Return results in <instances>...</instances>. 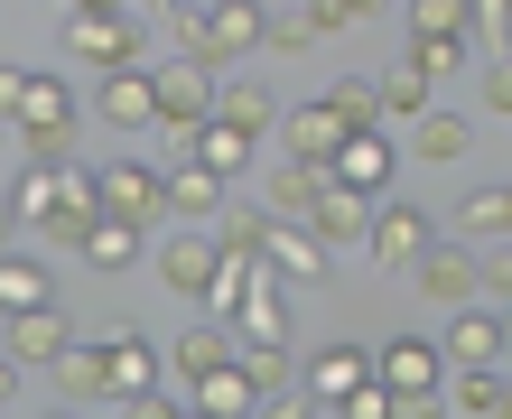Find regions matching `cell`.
Here are the masks:
<instances>
[{"instance_id": "cell-1", "label": "cell", "mask_w": 512, "mask_h": 419, "mask_svg": "<svg viewBox=\"0 0 512 419\" xmlns=\"http://www.w3.org/2000/svg\"><path fill=\"white\" fill-rule=\"evenodd\" d=\"M177 47H187L196 66L233 75L243 56L270 47V10H261V0H187V10H177Z\"/></svg>"}, {"instance_id": "cell-2", "label": "cell", "mask_w": 512, "mask_h": 419, "mask_svg": "<svg viewBox=\"0 0 512 419\" xmlns=\"http://www.w3.org/2000/svg\"><path fill=\"white\" fill-rule=\"evenodd\" d=\"M56 47L75 56V66H149V19L140 10H112V0H66V19H56Z\"/></svg>"}, {"instance_id": "cell-3", "label": "cell", "mask_w": 512, "mask_h": 419, "mask_svg": "<svg viewBox=\"0 0 512 419\" xmlns=\"http://www.w3.org/2000/svg\"><path fill=\"white\" fill-rule=\"evenodd\" d=\"M159 75V131H168V159H187V140L215 122V66H196V56H177V66H149Z\"/></svg>"}, {"instance_id": "cell-4", "label": "cell", "mask_w": 512, "mask_h": 419, "mask_svg": "<svg viewBox=\"0 0 512 419\" xmlns=\"http://www.w3.org/2000/svg\"><path fill=\"white\" fill-rule=\"evenodd\" d=\"M75 122H84V103H75V84L66 75H38L28 84V103H19V159H66L75 149Z\"/></svg>"}, {"instance_id": "cell-5", "label": "cell", "mask_w": 512, "mask_h": 419, "mask_svg": "<svg viewBox=\"0 0 512 419\" xmlns=\"http://www.w3.org/2000/svg\"><path fill=\"white\" fill-rule=\"evenodd\" d=\"M429 243H438V215H429V205H410V196H382L373 205V243H364L373 271H410Z\"/></svg>"}, {"instance_id": "cell-6", "label": "cell", "mask_w": 512, "mask_h": 419, "mask_svg": "<svg viewBox=\"0 0 512 419\" xmlns=\"http://www.w3.org/2000/svg\"><path fill=\"white\" fill-rule=\"evenodd\" d=\"M94 177H103V215H122V224H159L168 215V168L140 159V149L131 159H103Z\"/></svg>"}, {"instance_id": "cell-7", "label": "cell", "mask_w": 512, "mask_h": 419, "mask_svg": "<svg viewBox=\"0 0 512 419\" xmlns=\"http://www.w3.org/2000/svg\"><path fill=\"white\" fill-rule=\"evenodd\" d=\"M410 271H419V298H438V308H466V298H485V252L457 243V233H438V243L410 261Z\"/></svg>"}, {"instance_id": "cell-8", "label": "cell", "mask_w": 512, "mask_h": 419, "mask_svg": "<svg viewBox=\"0 0 512 419\" xmlns=\"http://www.w3.org/2000/svg\"><path fill=\"white\" fill-rule=\"evenodd\" d=\"M373 373L401 401H438L447 392V345L438 336H391V345H373Z\"/></svg>"}, {"instance_id": "cell-9", "label": "cell", "mask_w": 512, "mask_h": 419, "mask_svg": "<svg viewBox=\"0 0 512 419\" xmlns=\"http://www.w3.org/2000/svg\"><path fill=\"white\" fill-rule=\"evenodd\" d=\"M261 261H270L289 289H317L326 271H336V243H326L308 215H280V224H270V243H261Z\"/></svg>"}, {"instance_id": "cell-10", "label": "cell", "mask_w": 512, "mask_h": 419, "mask_svg": "<svg viewBox=\"0 0 512 419\" xmlns=\"http://www.w3.org/2000/svg\"><path fill=\"white\" fill-rule=\"evenodd\" d=\"M447 373H475V364H503V308H494V298H466V308H447Z\"/></svg>"}, {"instance_id": "cell-11", "label": "cell", "mask_w": 512, "mask_h": 419, "mask_svg": "<svg viewBox=\"0 0 512 419\" xmlns=\"http://www.w3.org/2000/svg\"><path fill=\"white\" fill-rule=\"evenodd\" d=\"M224 326L243 336V354H289V336H298V298H289V280L252 289V298H243V308H233Z\"/></svg>"}, {"instance_id": "cell-12", "label": "cell", "mask_w": 512, "mask_h": 419, "mask_svg": "<svg viewBox=\"0 0 512 419\" xmlns=\"http://www.w3.org/2000/svg\"><path fill=\"white\" fill-rule=\"evenodd\" d=\"M215 271H224V243H215V233H168V243H159V280L177 289V298H196V308H205V298H215Z\"/></svg>"}, {"instance_id": "cell-13", "label": "cell", "mask_w": 512, "mask_h": 419, "mask_svg": "<svg viewBox=\"0 0 512 419\" xmlns=\"http://www.w3.org/2000/svg\"><path fill=\"white\" fill-rule=\"evenodd\" d=\"M94 112H103V122L112 131H159V75H149V66H112L103 84H94Z\"/></svg>"}, {"instance_id": "cell-14", "label": "cell", "mask_w": 512, "mask_h": 419, "mask_svg": "<svg viewBox=\"0 0 512 419\" xmlns=\"http://www.w3.org/2000/svg\"><path fill=\"white\" fill-rule=\"evenodd\" d=\"M391 168H401V149L382 140V122H373V131H345V149L326 159L336 187H364V196H391Z\"/></svg>"}, {"instance_id": "cell-15", "label": "cell", "mask_w": 512, "mask_h": 419, "mask_svg": "<svg viewBox=\"0 0 512 419\" xmlns=\"http://www.w3.org/2000/svg\"><path fill=\"white\" fill-rule=\"evenodd\" d=\"M233 205V177H215L205 159H168V215L177 224H215Z\"/></svg>"}, {"instance_id": "cell-16", "label": "cell", "mask_w": 512, "mask_h": 419, "mask_svg": "<svg viewBox=\"0 0 512 419\" xmlns=\"http://www.w3.org/2000/svg\"><path fill=\"white\" fill-rule=\"evenodd\" d=\"M0 326H10V336H0V345H10V354H19V364H28V373H47V364H56V354H66V345H75V317H66V308H56V298H47V308H28V317H0Z\"/></svg>"}, {"instance_id": "cell-17", "label": "cell", "mask_w": 512, "mask_h": 419, "mask_svg": "<svg viewBox=\"0 0 512 419\" xmlns=\"http://www.w3.org/2000/svg\"><path fill=\"white\" fill-rule=\"evenodd\" d=\"M373 205H382V196H364V187H326V196L308 205V224H317L336 252H364V243H373Z\"/></svg>"}, {"instance_id": "cell-18", "label": "cell", "mask_w": 512, "mask_h": 419, "mask_svg": "<svg viewBox=\"0 0 512 419\" xmlns=\"http://www.w3.org/2000/svg\"><path fill=\"white\" fill-rule=\"evenodd\" d=\"M47 382H56V401H75V410H94V401H122V392H112V364H103V345H66V354H56V364H47Z\"/></svg>"}, {"instance_id": "cell-19", "label": "cell", "mask_w": 512, "mask_h": 419, "mask_svg": "<svg viewBox=\"0 0 512 419\" xmlns=\"http://www.w3.org/2000/svg\"><path fill=\"white\" fill-rule=\"evenodd\" d=\"M298 382H308V392H317L326 410H336V401L354 392V382H373V354L354 345V336H336V345H317V354H308V373H298Z\"/></svg>"}, {"instance_id": "cell-20", "label": "cell", "mask_w": 512, "mask_h": 419, "mask_svg": "<svg viewBox=\"0 0 512 419\" xmlns=\"http://www.w3.org/2000/svg\"><path fill=\"white\" fill-rule=\"evenodd\" d=\"M336 187V177H326V159H270V177H261V205L270 215H308V205Z\"/></svg>"}, {"instance_id": "cell-21", "label": "cell", "mask_w": 512, "mask_h": 419, "mask_svg": "<svg viewBox=\"0 0 512 419\" xmlns=\"http://www.w3.org/2000/svg\"><path fill=\"white\" fill-rule=\"evenodd\" d=\"M466 149H475V122H466V112H419V122H410V159L419 168H457Z\"/></svg>"}, {"instance_id": "cell-22", "label": "cell", "mask_w": 512, "mask_h": 419, "mask_svg": "<svg viewBox=\"0 0 512 419\" xmlns=\"http://www.w3.org/2000/svg\"><path fill=\"white\" fill-rule=\"evenodd\" d=\"M187 392H196V410H205V419H252V410H261V382H252V364H243V354H233L224 373L187 382Z\"/></svg>"}, {"instance_id": "cell-23", "label": "cell", "mask_w": 512, "mask_h": 419, "mask_svg": "<svg viewBox=\"0 0 512 419\" xmlns=\"http://www.w3.org/2000/svg\"><path fill=\"white\" fill-rule=\"evenodd\" d=\"M56 298V271L38 252H0V317H28V308H47Z\"/></svg>"}, {"instance_id": "cell-24", "label": "cell", "mask_w": 512, "mask_h": 419, "mask_svg": "<svg viewBox=\"0 0 512 419\" xmlns=\"http://www.w3.org/2000/svg\"><path fill=\"white\" fill-rule=\"evenodd\" d=\"M233 354H243V336H233V326L215 317V326H187V336H177V345H168V364H177V373H187V382H205V373H224V364H233Z\"/></svg>"}, {"instance_id": "cell-25", "label": "cell", "mask_w": 512, "mask_h": 419, "mask_svg": "<svg viewBox=\"0 0 512 419\" xmlns=\"http://www.w3.org/2000/svg\"><path fill=\"white\" fill-rule=\"evenodd\" d=\"M215 122H233V131H252V140H261L270 122H280V103H270V84H261V75H224V84H215Z\"/></svg>"}, {"instance_id": "cell-26", "label": "cell", "mask_w": 512, "mask_h": 419, "mask_svg": "<svg viewBox=\"0 0 512 419\" xmlns=\"http://www.w3.org/2000/svg\"><path fill=\"white\" fill-rule=\"evenodd\" d=\"M447 233H457V243H475V252L503 243V233H512V187H475L457 215H447Z\"/></svg>"}, {"instance_id": "cell-27", "label": "cell", "mask_w": 512, "mask_h": 419, "mask_svg": "<svg viewBox=\"0 0 512 419\" xmlns=\"http://www.w3.org/2000/svg\"><path fill=\"white\" fill-rule=\"evenodd\" d=\"M103 364H112V392L140 401V392H159V364H168V354L149 345V336H112V345H103Z\"/></svg>"}, {"instance_id": "cell-28", "label": "cell", "mask_w": 512, "mask_h": 419, "mask_svg": "<svg viewBox=\"0 0 512 419\" xmlns=\"http://www.w3.org/2000/svg\"><path fill=\"white\" fill-rule=\"evenodd\" d=\"M84 271H140V224H122V215H103L94 233H84Z\"/></svg>"}, {"instance_id": "cell-29", "label": "cell", "mask_w": 512, "mask_h": 419, "mask_svg": "<svg viewBox=\"0 0 512 419\" xmlns=\"http://www.w3.org/2000/svg\"><path fill=\"white\" fill-rule=\"evenodd\" d=\"M270 280H280V271H270L261 252H224V271H215V298H205V308H215V317H233V308H243L252 289H270Z\"/></svg>"}, {"instance_id": "cell-30", "label": "cell", "mask_w": 512, "mask_h": 419, "mask_svg": "<svg viewBox=\"0 0 512 419\" xmlns=\"http://www.w3.org/2000/svg\"><path fill=\"white\" fill-rule=\"evenodd\" d=\"M336 149H345V122L326 103H298L289 112V159H336Z\"/></svg>"}, {"instance_id": "cell-31", "label": "cell", "mask_w": 512, "mask_h": 419, "mask_svg": "<svg viewBox=\"0 0 512 419\" xmlns=\"http://www.w3.org/2000/svg\"><path fill=\"white\" fill-rule=\"evenodd\" d=\"M373 84H382V112H391V122H419V112H438V84L419 75L410 56H401L391 75H373Z\"/></svg>"}, {"instance_id": "cell-32", "label": "cell", "mask_w": 512, "mask_h": 419, "mask_svg": "<svg viewBox=\"0 0 512 419\" xmlns=\"http://www.w3.org/2000/svg\"><path fill=\"white\" fill-rule=\"evenodd\" d=\"M317 103L336 112L345 131H373V122H382V84H373V75H336V84H326Z\"/></svg>"}, {"instance_id": "cell-33", "label": "cell", "mask_w": 512, "mask_h": 419, "mask_svg": "<svg viewBox=\"0 0 512 419\" xmlns=\"http://www.w3.org/2000/svg\"><path fill=\"white\" fill-rule=\"evenodd\" d=\"M187 159H205L215 177H243V168H252V131H233V122H205V131L187 140Z\"/></svg>"}, {"instance_id": "cell-34", "label": "cell", "mask_w": 512, "mask_h": 419, "mask_svg": "<svg viewBox=\"0 0 512 419\" xmlns=\"http://www.w3.org/2000/svg\"><path fill=\"white\" fill-rule=\"evenodd\" d=\"M447 410H457V419H494V410H503V364L447 373Z\"/></svg>"}, {"instance_id": "cell-35", "label": "cell", "mask_w": 512, "mask_h": 419, "mask_svg": "<svg viewBox=\"0 0 512 419\" xmlns=\"http://www.w3.org/2000/svg\"><path fill=\"white\" fill-rule=\"evenodd\" d=\"M270 224H280L270 205H243V196H233L224 215H215V243H224V252H261V243H270Z\"/></svg>"}, {"instance_id": "cell-36", "label": "cell", "mask_w": 512, "mask_h": 419, "mask_svg": "<svg viewBox=\"0 0 512 419\" xmlns=\"http://www.w3.org/2000/svg\"><path fill=\"white\" fill-rule=\"evenodd\" d=\"M410 38H475V0H410Z\"/></svg>"}, {"instance_id": "cell-37", "label": "cell", "mask_w": 512, "mask_h": 419, "mask_svg": "<svg viewBox=\"0 0 512 419\" xmlns=\"http://www.w3.org/2000/svg\"><path fill=\"white\" fill-rule=\"evenodd\" d=\"M336 419H401V392H391V382L373 373V382H354V392L336 401Z\"/></svg>"}, {"instance_id": "cell-38", "label": "cell", "mask_w": 512, "mask_h": 419, "mask_svg": "<svg viewBox=\"0 0 512 419\" xmlns=\"http://www.w3.org/2000/svg\"><path fill=\"white\" fill-rule=\"evenodd\" d=\"M466 47H475V38H410V66L438 84V75H457V66H466Z\"/></svg>"}, {"instance_id": "cell-39", "label": "cell", "mask_w": 512, "mask_h": 419, "mask_svg": "<svg viewBox=\"0 0 512 419\" xmlns=\"http://www.w3.org/2000/svg\"><path fill=\"white\" fill-rule=\"evenodd\" d=\"M382 10V0H308V19H317V38H345V28H364Z\"/></svg>"}, {"instance_id": "cell-40", "label": "cell", "mask_w": 512, "mask_h": 419, "mask_svg": "<svg viewBox=\"0 0 512 419\" xmlns=\"http://www.w3.org/2000/svg\"><path fill=\"white\" fill-rule=\"evenodd\" d=\"M252 419H326V401L308 392V382H289V392H261V410Z\"/></svg>"}, {"instance_id": "cell-41", "label": "cell", "mask_w": 512, "mask_h": 419, "mask_svg": "<svg viewBox=\"0 0 512 419\" xmlns=\"http://www.w3.org/2000/svg\"><path fill=\"white\" fill-rule=\"evenodd\" d=\"M308 47H317V19H308V10L270 19V56H308Z\"/></svg>"}, {"instance_id": "cell-42", "label": "cell", "mask_w": 512, "mask_h": 419, "mask_svg": "<svg viewBox=\"0 0 512 419\" xmlns=\"http://www.w3.org/2000/svg\"><path fill=\"white\" fill-rule=\"evenodd\" d=\"M475 47H503L512 56V0H475Z\"/></svg>"}, {"instance_id": "cell-43", "label": "cell", "mask_w": 512, "mask_h": 419, "mask_svg": "<svg viewBox=\"0 0 512 419\" xmlns=\"http://www.w3.org/2000/svg\"><path fill=\"white\" fill-rule=\"evenodd\" d=\"M485 298H494V308H512V233L485 252Z\"/></svg>"}, {"instance_id": "cell-44", "label": "cell", "mask_w": 512, "mask_h": 419, "mask_svg": "<svg viewBox=\"0 0 512 419\" xmlns=\"http://www.w3.org/2000/svg\"><path fill=\"white\" fill-rule=\"evenodd\" d=\"M28 84H38V66H0V122H19V103H28Z\"/></svg>"}, {"instance_id": "cell-45", "label": "cell", "mask_w": 512, "mask_h": 419, "mask_svg": "<svg viewBox=\"0 0 512 419\" xmlns=\"http://www.w3.org/2000/svg\"><path fill=\"white\" fill-rule=\"evenodd\" d=\"M243 364H252L261 392H289V382H298V373H289V354H243Z\"/></svg>"}, {"instance_id": "cell-46", "label": "cell", "mask_w": 512, "mask_h": 419, "mask_svg": "<svg viewBox=\"0 0 512 419\" xmlns=\"http://www.w3.org/2000/svg\"><path fill=\"white\" fill-rule=\"evenodd\" d=\"M485 112H503V122H512V56H494V75H485Z\"/></svg>"}, {"instance_id": "cell-47", "label": "cell", "mask_w": 512, "mask_h": 419, "mask_svg": "<svg viewBox=\"0 0 512 419\" xmlns=\"http://www.w3.org/2000/svg\"><path fill=\"white\" fill-rule=\"evenodd\" d=\"M19 373H28V364H19V354H10V345H0V410H10V401H19Z\"/></svg>"}, {"instance_id": "cell-48", "label": "cell", "mask_w": 512, "mask_h": 419, "mask_svg": "<svg viewBox=\"0 0 512 419\" xmlns=\"http://www.w3.org/2000/svg\"><path fill=\"white\" fill-rule=\"evenodd\" d=\"M10 233H19V215H10V196H0V252H10Z\"/></svg>"}, {"instance_id": "cell-49", "label": "cell", "mask_w": 512, "mask_h": 419, "mask_svg": "<svg viewBox=\"0 0 512 419\" xmlns=\"http://www.w3.org/2000/svg\"><path fill=\"white\" fill-rule=\"evenodd\" d=\"M47 419H84V410H75V401H56V410H47Z\"/></svg>"}, {"instance_id": "cell-50", "label": "cell", "mask_w": 512, "mask_h": 419, "mask_svg": "<svg viewBox=\"0 0 512 419\" xmlns=\"http://www.w3.org/2000/svg\"><path fill=\"white\" fill-rule=\"evenodd\" d=\"M0 149H19V131H10V122H0Z\"/></svg>"}, {"instance_id": "cell-51", "label": "cell", "mask_w": 512, "mask_h": 419, "mask_svg": "<svg viewBox=\"0 0 512 419\" xmlns=\"http://www.w3.org/2000/svg\"><path fill=\"white\" fill-rule=\"evenodd\" d=\"M503 345H512V308H503ZM503 364H512V354H503Z\"/></svg>"}, {"instance_id": "cell-52", "label": "cell", "mask_w": 512, "mask_h": 419, "mask_svg": "<svg viewBox=\"0 0 512 419\" xmlns=\"http://www.w3.org/2000/svg\"><path fill=\"white\" fill-rule=\"evenodd\" d=\"M494 419H512V382H503V410H494Z\"/></svg>"}, {"instance_id": "cell-53", "label": "cell", "mask_w": 512, "mask_h": 419, "mask_svg": "<svg viewBox=\"0 0 512 419\" xmlns=\"http://www.w3.org/2000/svg\"><path fill=\"white\" fill-rule=\"evenodd\" d=\"M112 10H140V0H112Z\"/></svg>"}, {"instance_id": "cell-54", "label": "cell", "mask_w": 512, "mask_h": 419, "mask_svg": "<svg viewBox=\"0 0 512 419\" xmlns=\"http://www.w3.org/2000/svg\"><path fill=\"white\" fill-rule=\"evenodd\" d=\"M168 10H187V0H168Z\"/></svg>"}, {"instance_id": "cell-55", "label": "cell", "mask_w": 512, "mask_h": 419, "mask_svg": "<svg viewBox=\"0 0 512 419\" xmlns=\"http://www.w3.org/2000/svg\"><path fill=\"white\" fill-rule=\"evenodd\" d=\"M196 419H205V410H196Z\"/></svg>"}]
</instances>
